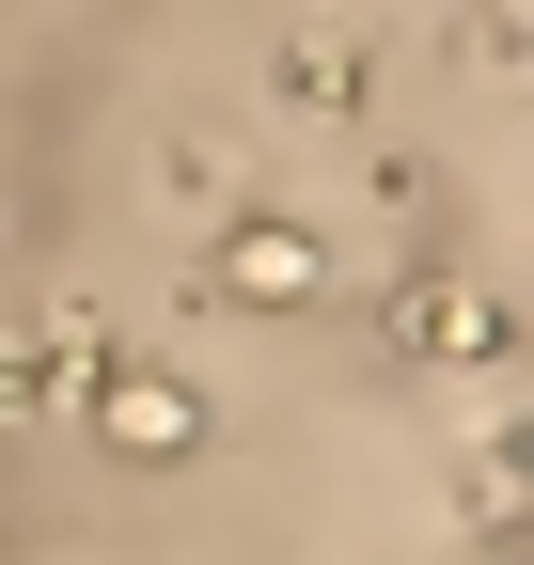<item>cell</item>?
<instances>
[{
    "instance_id": "obj_1",
    "label": "cell",
    "mask_w": 534,
    "mask_h": 565,
    "mask_svg": "<svg viewBox=\"0 0 534 565\" xmlns=\"http://www.w3.org/2000/svg\"><path fill=\"white\" fill-rule=\"evenodd\" d=\"M79 393H95V424H110V456H189V440H205V393H189L173 362H126V345H110Z\"/></svg>"
},
{
    "instance_id": "obj_2",
    "label": "cell",
    "mask_w": 534,
    "mask_h": 565,
    "mask_svg": "<svg viewBox=\"0 0 534 565\" xmlns=\"http://www.w3.org/2000/svg\"><path fill=\"white\" fill-rule=\"evenodd\" d=\"M205 282H221V299H252V315H299L314 282H330V252H314L299 221H221V252H205Z\"/></svg>"
},
{
    "instance_id": "obj_3",
    "label": "cell",
    "mask_w": 534,
    "mask_h": 565,
    "mask_svg": "<svg viewBox=\"0 0 534 565\" xmlns=\"http://www.w3.org/2000/svg\"><path fill=\"white\" fill-rule=\"evenodd\" d=\"M409 362H503V299L488 282H393V315H377Z\"/></svg>"
},
{
    "instance_id": "obj_4",
    "label": "cell",
    "mask_w": 534,
    "mask_h": 565,
    "mask_svg": "<svg viewBox=\"0 0 534 565\" xmlns=\"http://www.w3.org/2000/svg\"><path fill=\"white\" fill-rule=\"evenodd\" d=\"M267 95H284V110H362V47L346 32H299L284 63H267Z\"/></svg>"
},
{
    "instance_id": "obj_5",
    "label": "cell",
    "mask_w": 534,
    "mask_h": 565,
    "mask_svg": "<svg viewBox=\"0 0 534 565\" xmlns=\"http://www.w3.org/2000/svg\"><path fill=\"white\" fill-rule=\"evenodd\" d=\"M456 503H472V534H519V440H472V487Z\"/></svg>"
},
{
    "instance_id": "obj_6",
    "label": "cell",
    "mask_w": 534,
    "mask_h": 565,
    "mask_svg": "<svg viewBox=\"0 0 534 565\" xmlns=\"http://www.w3.org/2000/svg\"><path fill=\"white\" fill-rule=\"evenodd\" d=\"M47 393H63V377H47V345H32V330H17V345H0V424H32V408H47Z\"/></svg>"
}]
</instances>
